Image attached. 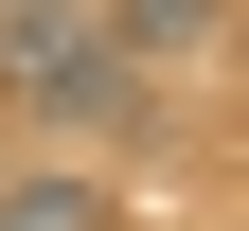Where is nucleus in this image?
<instances>
[{"instance_id": "20e7f679", "label": "nucleus", "mask_w": 249, "mask_h": 231, "mask_svg": "<svg viewBox=\"0 0 249 231\" xmlns=\"http://www.w3.org/2000/svg\"><path fill=\"white\" fill-rule=\"evenodd\" d=\"M89 18H107V0H0V71H18V53H53V36H89Z\"/></svg>"}, {"instance_id": "f257e3e1", "label": "nucleus", "mask_w": 249, "mask_h": 231, "mask_svg": "<svg viewBox=\"0 0 249 231\" xmlns=\"http://www.w3.org/2000/svg\"><path fill=\"white\" fill-rule=\"evenodd\" d=\"M0 107H18V142H36V160H89V178H107V160L142 142V124H160V71H142V53H124L107 18H89V36L18 53V71H0Z\"/></svg>"}, {"instance_id": "f03ea898", "label": "nucleus", "mask_w": 249, "mask_h": 231, "mask_svg": "<svg viewBox=\"0 0 249 231\" xmlns=\"http://www.w3.org/2000/svg\"><path fill=\"white\" fill-rule=\"evenodd\" d=\"M0 231H124V178H89V160H0Z\"/></svg>"}, {"instance_id": "7ed1b4c3", "label": "nucleus", "mask_w": 249, "mask_h": 231, "mask_svg": "<svg viewBox=\"0 0 249 231\" xmlns=\"http://www.w3.org/2000/svg\"><path fill=\"white\" fill-rule=\"evenodd\" d=\"M107 36L142 53V71H196V53L231 36V0H107Z\"/></svg>"}]
</instances>
